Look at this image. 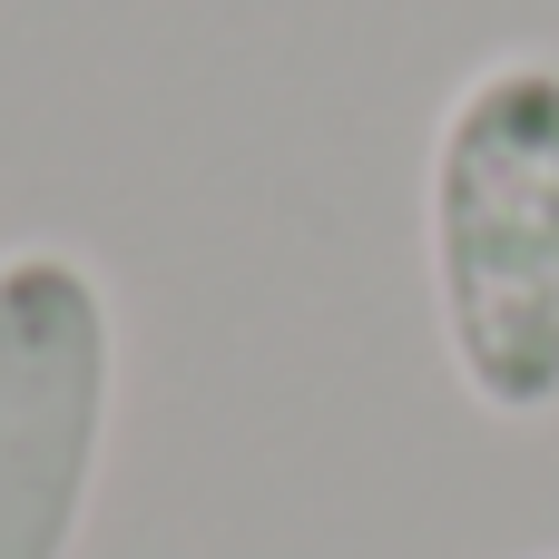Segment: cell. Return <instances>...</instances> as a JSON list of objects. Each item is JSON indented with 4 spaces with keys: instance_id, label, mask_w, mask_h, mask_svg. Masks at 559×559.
Instances as JSON below:
<instances>
[{
    "instance_id": "obj_3",
    "label": "cell",
    "mask_w": 559,
    "mask_h": 559,
    "mask_svg": "<svg viewBox=\"0 0 559 559\" xmlns=\"http://www.w3.org/2000/svg\"><path fill=\"white\" fill-rule=\"evenodd\" d=\"M550 559H559V550H550Z\"/></svg>"
},
{
    "instance_id": "obj_2",
    "label": "cell",
    "mask_w": 559,
    "mask_h": 559,
    "mask_svg": "<svg viewBox=\"0 0 559 559\" xmlns=\"http://www.w3.org/2000/svg\"><path fill=\"white\" fill-rule=\"evenodd\" d=\"M118 423V295L79 246H0V559H79Z\"/></svg>"
},
{
    "instance_id": "obj_1",
    "label": "cell",
    "mask_w": 559,
    "mask_h": 559,
    "mask_svg": "<svg viewBox=\"0 0 559 559\" xmlns=\"http://www.w3.org/2000/svg\"><path fill=\"white\" fill-rule=\"evenodd\" d=\"M442 364L491 423L559 413V49L481 59L423 157Z\"/></svg>"
}]
</instances>
